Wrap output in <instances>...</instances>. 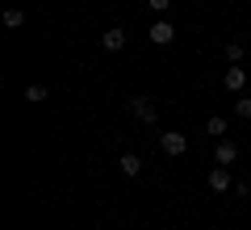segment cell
Wrapping results in <instances>:
<instances>
[{"label":"cell","mask_w":251,"mask_h":230,"mask_svg":"<svg viewBox=\"0 0 251 230\" xmlns=\"http://www.w3.org/2000/svg\"><path fill=\"white\" fill-rule=\"evenodd\" d=\"M130 113H134L143 126H159V109H155L151 97H134V101H130Z\"/></svg>","instance_id":"obj_1"},{"label":"cell","mask_w":251,"mask_h":230,"mask_svg":"<svg viewBox=\"0 0 251 230\" xmlns=\"http://www.w3.org/2000/svg\"><path fill=\"white\" fill-rule=\"evenodd\" d=\"M184 147H188V138H184V134H176V130L159 134V151L168 155V159H180V155H184Z\"/></svg>","instance_id":"obj_2"},{"label":"cell","mask_w":251,"mask_h":230,"mask_svg":"<svg viewBox=\"0 0 251 230\" xmlns=\"http://www.w3.org/2000/svg\"><path fill=\"white\" fill-rule=\"evenodd\" d=\"M247 80H251V71H243V67H234V63H230V67H226V92H234V97H239V92L243 88H247Z\"/></svg>","instance_id":"obj_3"},{"label":"cell","mask_w":251,"mask_h":230,"mask_svg":"<svg viewBox=\"0 0 251 230\" xmlns=\"http://www.w3.org/2000/svg\"><path fill=\"white\" fill-rule=\"evenodd\" d=\"M147 38H151L155 46H168L172 38H176V26H172V21H163V17H159V21H155L151 29H147Z\"/></svg>","instance_id":"obj_4"},{"label":"cell","mask_w":251,"mask_h":230,"mask_svg":"<svg viewBox=\"0 0 251 230\" xmlns=\"http://www.w3.org/2000/svg\"><path fill=\"white\" fill-rule=\"evenodd\" d=\"M214 159L222 163V168H230V163L239 159V147H234L230 138H222V142H218V151H214Z\"/></svg>","instance_id":"obj_5"},{"label":"cell","mask_w":251,"mask_h":230,"mask_svg":"<svg viewBox=\"0 0 251 230\" xmlns=\"http://www.w3.org/2000/svg\"><path fill=\"white\" fill-rule=\"evenodd\" d=\"M100 46H105V51H122L126 46V29H105V34H100Z\"/></svg>","instance_id":"obj_6"},{"label":"cell","mask_w":251,"mask_h":230,"mask_svg":"<svg viewBox=\"0 0 251 230\" xmlns=\"http://www.w3.org/2000/svg\"><path fill=\"white\" fill-rule=\"evenodd\" d=\"M117 168H122V176H130V180H134L138 172H143V159H138L134 151H126V155H122V163H117Z\"/></svg>","instance_id":"obj_7"},{"label":"cell","mask_w":251,"mask_h":230,"mask_svg":"<svg viewBox=\"0 0 251 230\" xmlns=\"http://www.w3.org/2000/svg\"><path fill=\"white\" fill-rule=\"evenodd\" d=\"M209 188H214V193H226V188H230V172H226L222 163L209 172Z\"/></svg>","instance_id":"obj_8"},{"label":"cell","mask_w":251,"mask_h":230,"mask_svg":"<svg viewBox=\"0 0 251 230\" xmlns=\"http://www.w3.org/2000/svg\"><path fill=\"white\" fill-rule=\"evenodd\" d=\"M4 26H9V29H21V26H25V13H21V9H4Z\"/></svg>","instance_id":"obj_9"},{"label":"cell","mask_w":251,"mask_h":230,"mask_svg":"<svg viewBox=\"0 0 251 230\" xmlns=\"http://www.w3.org/2000/svg\"><path fill=\"white\" fill-rule=\"evenodd\" d=\"M25 101H29V105H42V101H46V84H29V88H25Z\"/></svg>","instance_id":"obj_10"},{"label":"cell","mask_w":251,"mask_h":230,"mask_svg":"<svg viewBox=\"0 0 251 230\" xmlns=\"http://www.w3.org/2000/svg\"><path fill=\"white\" fill-rule=\"evenodd\" d=\"M226 63H243V42H226Z\"/></svg>","instance_id":"obj_11"},{"label":"cell","mask_w":251,"mask_h":230,"mask_svg":"<svg viewBox=\"0 0 251 230\" xmlns=\"http://www.w3.org/2000/svg\"><path fill=\"white\" fill-rule=\"evenodd\" d=\"M234 113H239V117H251V97H243V92H239V101H234Z\"/></svg>","instance_id":"obj_12"},{"label":"cell","mask_w":251,"mask_h":230,"mask_svg":"<svg viewBox=\"0 0 251 230\" xmlns=\"http://www.w3.org/2000/svg\"><path fill=\"white\" fill-rule=\"evenodd\" d=\"M147 4H151V13H155V17H163V13L172 9V0H147Z\"/></svg>","instance_id":"obj_13"},{"label":"cell","mask_w":251,"mask_h":230,"mask_svg":"<svg viewBox=\"0 0 251 230\" xmlns=\"http://www.w3.org/2000/svg\"><path fill=\"white\" fill-rule=\"evenodd\" d=\"M205 130H209V134H226V122H222V117H209Z\"/></svg>","instance_id":"obj_14"},{"label":"cell","mask_w":251,"mask_h":230,"mask_svg":"<svg viewBox=\"0 0 251 230\" xmlns=\"http://www.w3.org/2000/svg\"><path fill=\"white\" fill-rule=\"evenodd\" d=\"M247 71H251V67H247Z\"/></svg>","instance_id":"obj_15"}]
</instances>
